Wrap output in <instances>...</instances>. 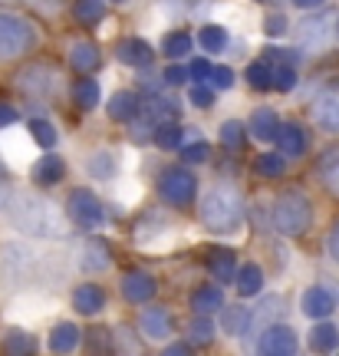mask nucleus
Here are the masks:
<instances>
[{
    "label": "nucleus",
    "mask_w": 339,
    "mask_h": 356,
    "mask_svg": "<svg viewBox=\"0 0 339 356\" xmlns=\"http://www.w3.org/2000/svg\"><path fill=\"white\" fill-rule=\"evenodd\" d=\"M73 307L92 317V314H99L102 307H106V291L96 287V284H83V287H76V293H73Z\"/></svg>",
    "instance_id": "nucleus-18"
},
{
    "label": "nucleus",
    "mask_w": 339,
    "mask_h": 356,
    "mask_svg": "<svg viewBox=\"0 0 339 356\" xmlns=\"http://www.w3.org/2000/svg\"><path fill=\"white\" fill-rule=\"evenodd\" d=\"M17 122V106H10V102L0 99V129H7Z\"/></svg>",
    "instance_id": "nucleus-49"
},
{
    "label": "nucleus",
    "mask_w": 339,
    "mask_h": 356,
    "mask_svg": "<svg viewBox=\"0 0 339 356\" xmlns=\"http://www.w3.org/2000/svg\"><path fill=\"white\" fill-rule=\"evenodd\" d=\"M283 168H287V162H283V155H276V152H267L257 159V172L267 178H276V175H283Z\"/></svg>",
    "instance_id": "nucleus-38"
},
{
    "label": "nucleus",
    "mask_w": 339,
    "mask_h": 356,
    "mask_svg": "<svg viewBox=\"0 0 339 356\" xmlns=\"http://www.w3.org/2000/svg\"><path fill=\"white\" fill-rule=\"evenodd\" d=\"M198 43H201L208 53H224L227 43H231V37H227L224 26H201V33H198Z\"/></svg>",
    "instance_id": "nucleus-30"
},
{
    "label": "nucleus",
    "mask_w": 339,
    "mask_h": 356,
    "mask_svg": "<svg viewBox=\"0 0 339 356\" xmlns=\"http://www.w3.org/2000/svg\"><path fill=\"white\" fill-rule=\"evenodd\" d=\"M89 346H92V356H106V353H109V333H106V330H92V333H89Z\"/></svg>",
    "instance_id": "nucleus-44"
},
{
    "label": "nucleus",
    "mask_w": 339,
    "mask_h": 356,
    "mask_svg": "<svg viewBox=\"0 0 339 356\" xmlns=\"http://www.w3.org/2000/svg\"><path fill=\"white\" fill-rule=\"evenodd\" d=\"M115 56L126 66H132V70H149L151 60H155V53H151V47L145 40H122L115 47Z\"/></svg>",
    "instance_id": "nucleus-13"
},
{
    "label": "nucleus",
    "mask_w": 339,
    "mask_h": 356,
    "mask_svg": "<svg viewBox=\"0 0 339 356\" xmlns=\"http://www.w3.org/2000/svg\"><path fill=\"white\" fill-rule=\"evenodd\" d=\"M313 119L320 129L339 132V79H329L326 86L316 92L313 99Z\"/></svg>",
    "instance_id": "nucleus-8"
},
{
    "label": "nucleus",
    "mask_w": 339,
    "mask_h": 356,
    "mask_svg": "<svg viewBox=\"0 0 339 356\" xmlns=\"http://www.w3.org/2000/svg\"><path fill=\"white\" fill-rule=\"evenodd\" d=\"M293 86H297V70H293V66H276L274 89H280V92H290Z\"/></svg>",
    "instance_id": "nucleus-41"
},
{
    "label": "nucleus",
    "mask_w": 339,
    "mask_h": 356,
    "mask_svg": "<svg viewBox=\"0 0 339 356\" xmlns=\"http://www.w3.org/2000/svg\"><path fill=\"white\" fill-rule=\"evenodd\" d=\"M264 30L270 33V37H280V33H287L290 30V24H287V17H283V13H270V17H267V24H264Z\"/></svg>",
    "instance_id": "nucleus-45"
},
{
    "label": "nucleus",
    "mask_w": 339,
    "mask_h": 356,
    "mask_svg": "<svg viewBox=\"0 0 339 356\" xmlns=\"http://www.w3.org/2000/svg\"><path fill=\"white\" fill-rule=\"evenodd\" d=\"M297 330L287 323H274L261 333V343H257V356H297Z\"/></svg>",
    "instance_id": "nucleus-7"
},
{
    "label": "nucleus",
    "mask_w": 339,
    "mask_h": 356,
    "mask_svg": "<svg viewBox=\"0 0 339 356\" xmlns=\"http://www.w3.org/2000/svg\"><path fill=\"white\" fill-rule=\"evenodd\" d=\"M99 63H102V56L92 43H73V50H69V66H73L76 73H96Z\"/></svg>",
    "instance_id": "nucleus-19"
},
{
    "label": "nucleus",
    "mask_w": 339,
    "mask_h": 356,
    "mask_svg": "<svg viewBox=\"0 0 339 356\" xmlns=\"http://www.w3.org/2000/svg\"><path fill=\"white\" fill-rule=\"evenodd\" d=\"M274 73H276V66L270 63V60H254V63L247 66V83H251L254 89H270L274 86Z\"/></svg>",
    "instance_id": "nucleus-29"
},
{
    "label": "nucleus",
    "mask_w": 339,
    "mask_h": 356,
    "mask_svg": "<svg viewBox=\"0 0 339 356\" xmlns=\"http://www.w3.org/2000/svg\"><path fill=\"white\" fill-rule=\"evenodd\" d=\"M10 225L24 234H37V238H60L66 231L63 215L56 211V204L47 198H33V195H17L7 204Z\"/></svg>",
    "instance_id": "nucleus-1"
},
{
    "label": "nucleus",
    "mask_w": 339,
    "mask_h": 356,
    "mask_svg": "<svg viewBox=\"0 0 339 356\" xmlns=\"http://www.w3.org/2000/svg\"><path fill=\"white\" fill-rule=\"evenodd\" d=\"M138 96L135 92H115L113 99H109V119H115V122H132L138 115Z\"/></svg>",
    "instance_id": "nucleus-22"
},
{
    "label": "nucleus",
    "mask_w": 339,
    "mask_h": 356,
    "mask_svg": "<svg viewBox=\"0 0 339 356\" xmlns=\"http://www.w3.org/2000/svg\"><path fill=\"white\" fill-rule=\"evenodd\" d=\"M3 204H7V185L0 181V208H3Z\"/></svg>",
    "instance_id": "nucleus-53"
},
{
    "label": "nucleus",
    "mask_w": 339,
    "mask_h": 356,
    "mask_svg": "<svg viewBox=\"0 0 339 356\" xmlns=\"http://www.w3.org/2000/svg\"><path fill=\"white\" fill-rule=\"evenodd\" d=\"M188 76L191 73L185 70V66H168V70H165V83H168V86H181Z\"/></svg>",
    "instance_id": "nucleus-47"
},
{
    "label": "nucleus",
    "mask_w": 339,
    "mask_h": 356,
    "mask_svg": "<svg viewBox=\"0 0 339 356\" xmlns=\"http://www.w3.org/2000/svg\"><path fill=\"white\" fill-rule=\"evenodd\" d=\"M73 96H76V102L83 106V109H92L96 102H99V96H102V89H99V83L96 79H79L76 83V89H73Z\"/></svg>",
    "instance_id": "nucleus-34"
},
{
    "label": "nucleus",
    "mask_w": 339,
    "mask_h": 356,
    "mask_svg": "<svg viewBox=\"0 0 339 356\" xmlns=\"http://www.w3.org/2000/svg\"><path fill=\"white\" fill-rule=\"evenodd\" d=\"M195 188H198V178L181 165L165 168L162 178H158V191L168 204H188L195 198Z\"/></svg>",
    "instance_id": "nucleus-5"
},
{
    "label": "nucleus",
    "mask_w": 339,
    "mask_h": 356,
    "mask_svg": "<svg viewBox=\"0 0 339 356\" xmlns=\"http://www.w3.org/2000/svg\"><path fill=\"white\" fill-rule=\"evenodd\" d=\"M211 274H214L217 284H231V280H238V257H234V251H227V248L214 251L211 254Z\"/></svg>",
    "instance_id": "nucleus-21"
},
{
    "label": "nucleus",
    "mask_w": 339,
    "mask_h": 356,
    "mask_svg": "<svg viewBox=\"0 0 339 356\" xmlns=\"http://www.w3.org/2000/svg\"><path fill=\"white\" fill-rule=\"evenodd\" d=\"M211 70L214 66L208 63V60H191V66H188V73L195 79H211Z\"/></svg>",
    "instance_id": "nucleus-48"
},
{
    "label": "nucleus",
    "mask_w": 339,
    "mask_h": 356,
    "mask_svg": "<svg viewBox=\"0 0 339 356\" xmlns=\"http://www.w3.org/2000/svg\"><path fill=\"white\" fill-rule=\"evenodd\" d=\"M37 43V30L17 13H0V56H20L26 47Z\"/></svg>",
    "instance_id": "nucleus-4"
},
{
    "label": "nucleus",
    "mask_w": 339,
    "mask_h": 356,
    "mask_svg": "<svg viewBox=\"0 0 339 356\" xmlns=\"http://www.w3.org/2000/svg\"><path fill=\"white\" fill-rule=\"evenodd\" d=\"M231 86H234L231 66H214L211 70V89H231Z\"/></svg>",
    "instance_id": "nucleus-42"
},
{
    "label": "nucleus",
    "mask_w": 339,
    "mask_h": 356,
    "mask_svg": "<svg viewBox=\"0 0 339 356\" xmlns=\"http://www.w3.org/2000/svg\"><path fill=\"white\" fill-rule=\"evenodd\" d=\"M188 99H191V106H198V109H208L214 102V89H208V86H195L188 92Z\"/></svg>",
    "instance_id": "nucleus-43"
},
{
    "label": "nucleus",
    "mask_w": 339,
    "mask_h": 356,
    "mask_svg": "<svg viewBox=\"0 0 339 356\" xmlns=\"http://www.w3.org/2000/svg\"><path fill=\"white\" fill-rule=\"evenodd\" d=\"M7 3H10V0H7Z\"/></svg>",
    "instance_id": "nucleus-57"
},
{
    "label": "nucleus",
    "mask_w": 339,
    "mask_h": 356,
    "mask_svg": "<svg viewBox=\"0 0 339 356\" xmlns=\"http://www.w3.org/2000/svg\"><path fill=\"white\" fill-rule=\"evenodd\" d=\"M162 356H191V350H188V346H185V343H172V346H168V350H165Z\"/></svg>",
    "instance_id": "nucleus-51"
},
{
    "label": "nucleus",
    "mask_w": 339,
    "mask_h": 356,
    "mask_svg": "<svg viewBox=\"0 0 339 356\" xmlns=\"http://www.w3.org/2000/svg\"><path fill=\"white\" fill-rule=\"evenodd\" d=\"M66 208H69V218H73L76 225H83V228H99L102 221H106V208H102V202L86 188H76L73 195H69Z\"/></svg>",
    "instance_id": "nucleus-6"
},
{
    "label": "nucleus",
    "mask_w": 339,
    "mask_h": 356,
    "mask_svg": "<svg viewBox=\"0 0 339 356\" xmlns=\"http://www.w3.org/2000/svg\"><path fill=\"white\" fill-rule=\"evenodd\" d=\"M162 50H165V56H172V60H181V56H188V50H191V33H185V30H175V33H168V37L162 40Z\"/></svg>",
    "instance_id": "nucleus-33"
},
{
    "label": "nucleus",
    "mask_w": 339,
    "mask_h": 356,
    "mask_svg": "<svg viewBox=\"0 0 339 356\" xmlns=\"http://www.w3.org/2000/svg\"><path fill=\"white\" fill-rule=\"evenodd\" d=\"M201 221L204 228L214 234H234L244 221V204L234 188H214L201 204Z\"/></svg>",
    "instance_id": "nucleus-2"
},
{
    "label": "nucleus",
    "mask_w": 339,
    "mask_h": 356,
    "mask_svg": "<svg viewBox=\"0 0 339 356\" xmlns=\"http://www.w3.org/2000/svg\"><path fill=\"white\" fill-rule=\"evenodd\" d=\"M261 287H264V270L257 264H244L238 270V291L240 297H254V293H261Z\"/></svg>",
    "instance_id": "nucleus-27"
},
{
    "label": "nucleus",
    "mask_w": 339,
    "mask_h": 356,
    "mask_svg": "<svg viewBox=\"0 0 339 356\" xmlns=\"http://www.w3.org/2000/svg\"><path fill=\"white\" fill-rule=\"evenodd\" d=\"M63 159L60 155H43L37 165H33V178H37L40 185H56V181H63Z\"/></svg>",
    "instance_id": "nucleus-24"
},
{
    "label": "nucleus",
    "mask_w": 339,
    "mask_h": 356,
    "mask_svg": "<svg viewBox=\"0 0 339 356\" xmlns=\"http://www.w3.org/2000/svg\"><path fill=\"white\" fill-rule=\"evenodd\" d=\"M26 132H30V139L37 142L40 149H53V145H56V126L47 122V119H30Z\"/></svg>",
    "instance_id": "nucleus-31"
},
{
    "label": "nucleus",
    "mask_w": 339,
    "mask_h": 356,
    "mask_svg": "<svg viewBox=\"0 0 339 356\" xmlns=\"http://www.w3.org/2000/svg\"><path fill=\"white\" fill-rule=\"evenodd\" d=\"M276 145H280V152L283 155H303L306 152V132H303L297 122H287V126L280 129V136H276Z\"/></svg>",
    "instance_id": "nucleus-20"
},
{
    "label": "nucleus",
    "mask_w": 339,
    "mask_h": 356,
    "mask_svg": "<svg viewBox=\"0 0 339 356\" xmlns=\"http://www.w3.org/2000/svg\"><path fill=\"white\" fill-rule=\"evenodd\" d=\"M251 320H254V314L247 307H227L224 310V330L227 333H244Z\"/></svg>",
    "instance_id": "nucleus-35"
},
{
    "label": "nucleus",
    "mask_w": 339,
    "mask_h": 356,
    "mask_svg": "<svg viewBox=\"0 0 339 356\" xmlns=\"http://www.w3.org/2000/svg\"><path fill=\"white\" fill-rule=\"evenodd\" d=\"M329 26H333L329 17H306V20H300V26H297L300 47L303 50H323L329 43Z\"/></svg>",
    "instance_id": "nucleus-10"
},
{
    "label": "nucleus",
    "mask_w": 339,
    "mask_h": 356,
    "mask_svg": "<svg viewBox=\"0 0 339 356\" xmlns=\"http://www.w3.org/2000/svg\"><path fill=\"white\" fill-rule=\"evenodd\" d=\"M138 327L149 340H168L172 337V314L165 307H149L142 317H138Z\"/></svg>",
    "instance_id": "nucleus-12"
},
{
    "label": "nucleus",
    "mask_w": 339,
    "mask_h": 356,
    "mask_svg": "<svg viewBox=\"0 0 339 356\" xmlns=\"http://www.w3.org/2000/svg\"><path fill=\"white\" fill-rule=\"evenodd\" d=\"M3 353L7 356H33L37 353V340L26 330H7L3 333Z\"/></svg>",
    "instance_id": "nucleus-25"
},
{
    "label": "nucleus",
    "mask_w": 339,
    "mask_h": 356,
    "mask_svg": "<svg viewBox=\"0 0 339 356\" xmlns=\"http://www.w3.org/2000/svg\"><path fill=\"white\" fill-rule=\"evenodd\" d=\"M17 86H20V92H26V96L43 99V96H50L53 86H56V73H53L47 63L24 66V70H20V76H17Z\"/></svg>",
    "instance_id": "nucleus-9"
},
{
    "label": "nucleus",
    "mask_w": 339,
    "mask_h": 356,
    "mask_svg": "<svg viewBox=\"0 0 339 356\" xmlns=\"http://www.w3.org/2000/svg\"><path fill=\"white\" fill-rule=\"evenodd\" d=\"M303 314L306 317H313V320H326L333 310H336V300H333V293L326 291V287H310V291L303 293Z\"/></svg>",
    "instance_id": "nucleus-14"
},
{
    "label": "nucleus",
    "mask_w": 339,
    "mask_h": 356,
    "mask_svg": "<svg viewBox=\"0 0 339 356\" xmlns=\"http://www.w3.org/2000/svg\"><path fill=\"white\" fill-rule=\"evenodd\" d=\"M76 346H79V330H76V323H56L50 333V350L53 353H73Z\"/></svg>",
    "instance_id": "nucleus-23"
},
{
    "label": "nucleus",
    "mask_w": 339,
    "mask_h": 356,
    "mask_svg": "<svg viewBox=\"0 0 339 356\" xmlns=\"http://www.w3.org/2000/svg\"><path fill=\"white\" fill-rule=\"evenodd\" d=\"M155 142H158L162 149H178V145H181V129L172 126V122H165V126L155 129Z\"/></svg>",
    "instance_id": "nucleus-39"
},
{
    "label": "nucleus",
    "mask_w": 339,
    "mask_h": 356,
    "mask_svg": "<svg viewBox=\"0 0 339 356\" xmlns=\"http://www.w3.org/2000/svg\"><path fill=\"white\" fill-rule=\"evenodd\" d=\"M208 152H211V149H208V142H191V145H185V162H204V159H208Z\"/></svg>",
    "instance_id": "nucleus-46"
},
{
    "label": "nucleus",
    "mask_w": 339,
    "mask_h": 356,
    "mask_svg": "<svg viewBox=\"0 0 339 356\" xmlns=\"http://www.w3.org/2000/svg\"><path fill=\"white\" fill-rule=\"evenodd\" d=\"M79 264L86 267V270H92V274L106 270V267L113 264V257H109V248H106L99 238H89V241H83V248H79Z\"/></svg>",
    "instance_id": "nucleus-16"
},
{
    "label": "nucleus",
    "mask_w": 339,
    "mask_h": 356,
    "mask_svg": "<svg viewBox=\"0 0 339 356\" xmlns=\"http://www.w3.org/2000/svg\"><path fill=\"white\" fill-rule=\"evenodd\" d=\"M191 310H198V317H211L217 310H224V293L217 284H204L191 293Z\"/></svg>",
    "instance_id": "nucleus-15"
},
{
    "label": "nucleus",
    "mask_w": 339,
    "mask_h": 356,
    "mask_svg": "<svg viewBox=\"0 0 339 356\" xmlns=\"http://www.w3.org/2000/svg\"><path fill=\"white\" fill-rule=\"evenodd\" d=\"M188 340H191V343H201V346L211 343V340H214V323L208 317H195L188 323Z\"/></svg>",
    "instance_id": "nucleus-37"
},
{
    "label": "nucleus",
    "mask_w": 339,
    "mask_h": 356,
    "mask_svg": "<svg viewBox=\"0 0 339 356\" xmlns=\"http://www.w3.org/2000/svg\"><path fill=\"white\" fill-rule=\"evenodd\" d=\"M89 175L99 178V181H109L115 175V159L109 152H96L89 159Z\"/></svg>",
    "instance_id": "nucleus-36"
},
{
    "label": "nucleus",
    "mask_w": 339,
    "mask_h": 356,
    "mask_svg": "<svg viewBox=\"0 0 339 356\" xmlns=\"http://www.w3.org/2000/svg\"><path fill=\"white\" fill-rule=\"evenodd\" d=\"M310 346L316 353H333L339 346V330L333 323H316L313 333H310Z\"/></svg>",
    "instance_id": "nucleus-26"
},
{
    "label": "nucleus",
    "mask_w": 339,
    "mask_h": 356,
    "mask_svg": "<svg viewBox=\"0 0 339 356\" xmlns=\"http://www.w3.org/2000/svg\"><path fill=\"white\" fill-rule=\"evenodd\" d=\"M267 3H280V0H267Z\"/></svg>",
    "instance_id": "nucleus-56"
},
{
    "label": "nucleus",
    "mask_w": 339,
    "mask_h": 356,
    "mask_svg": "<svg viewBox=\"0 0 339 356\" xmlns=\"http://www.w3.org/2000/svg\"><path fill=\"white\" fill-rule=\"evenodd\" d=\"M326 0H293V7H300V10H313V7H323Z\"/></svg>",
    "instance_id": "nucleus-52"
},
{
    "label": "nucleus",
    "mask_w": 339,
    "mask_h": 356,
    "mask_svg": "<svg viewBox=\"0 0 339 356\" xmlns=\"http://www.w3.org/2000/svg\"><path fill=\"white\" fill-rule=\"evenodd\" d=\"M280 119H276L274 109H254L251 115V132H254V139H261V142H276V136H280Z\"/></svg>",
    "instance_id": "nucleus-17"
},
{
    "label": "nucleus",
    "mask_w": 339,
    "mask_h": 356,
    "mask_svg": "<svg viewBox=\"0 0 339 356\" xmlns=\"http://www.w3.org/2000/svg\"><path fill=\"white\" fill-rule=\"evenodd\" d=\"M113 3H126V0H113Z\"/></svg>",
    "instance_id": "nucleus-55"
},
{
    "label": "nucleus",
    "mask_w": 339,
    "mask_h": 356,
    "mask_svg": "<svg viewBox=\"0 0 339 356\" xmlns=\"http://www.w3.org/2000/svg\"><path fill=\"white\" fill-rule=\"evenodd\" d=\"M329 257L339 264V221L333 225V231H329Z\"/></svg>",
    "instance_id": "nucleus-50"
},
{
    "label": "nucleus",
    "mask_w": 339,
    "mask_h": 356,
    "mask_svg": "<svg viewBox=\"0 0 339 356\" xmlns=\"http://www.w3.org/2000/svg\"><path fill=\"white\" fill-rule=\"evenodd\" d=\"M155 291H158V284L145 270H132V274L122 277V293H126L129 304H149L151 297H155Z\"/></svg>",
    "instance_id": "nucleus-11"
},
{
    "label": "nucleus",
    "mask_w": 339,
    "mask_h": 356,
    "mask_svg": "<svg viewBox=\"0 0 339 356\" xmlns=\"http://www.w3.org/2000/svg\"><path fill=\"white\" fill-rule=\"evenodd\" d=\"M221 142H224L227 149H240L244 145V126L240 122H224L221 126Z\"/></svg>",
    "instance_id": "nucleus-40"
},
{
    "label": "nucleus",
    "mask_w": 339,
    "mask_h": 356,
    "mask_svg": "<svg viewBox=\"0 0 339 356\" xmlns=\"http://www.w3.org/2000/svg\"><path fill=\"white\" fill-rule=\"evenodd\" d=\"M336 37H339V20H336Z\"/></svg>",
    "instance_id": "nucleus-54"
},
{
    "label": "nucleus",
    "mask_w": 339,
    "mask_h": 356,
    "mask_svg": "<svg viewBox=\"0 0 339 356\" xmlns=\"http://www.w3.org/2000/svg\"><path fill=\"white\" fill-rule=\"evenodd\" d=\"M73 13L76 20H83V24H99L106 17V0H76Z\"/></svg>",
    "instance_id": "nucleus-32"
},
{
    "label": "nucleus",
    "mask_w": 339,
    "mask_h": 356,
    "mask_svg": "<svg viewBox=\"0 0 339 356\" xmlns=\"http://www.w3.org/2000/svg\"><path fill=\"white\" fill-rule=\"evenodd\" d=\"M313 221V208L306 202V195L300 191H283L276 198V208H274V225L280 234H303L310 228Z\"/></svg>",
    "instance_id": "nucleus-3"
},
{
    "label": "nucleus",
    "mask_w": 339,
    "mask_h": 356,
    "mask_svg": "<svg viewBox=\"0 0 339 356\" xmlns=\"http://www.w3.org/2000/svg\"><path fill=\"white\" fill-rule=\"evenodd\" d=\"M320 178H323V185L339 198V149H329V152L320 159Z\"/></svg>",
    "instance_id": "nucleus-28"
}]
</instances>
